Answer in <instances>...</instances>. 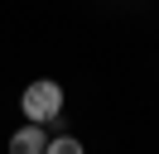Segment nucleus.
Masks as SVG:
<instances>
[{
	"label": "nucleus",
	"instance_id": "nucleus-1",
	"mask_svg": "<svg viewBox=\"0 0 159 154\" xmlns=\"http://www.w3.org/2000/svg\"><path fill=\"white\" fill-rule=\"evenodd\" d=\"M20 111L29 116V125H43V120H53V116H63V87L53 82V77L29 82L24 96H20Z\"/></svg>",
	"mask_w": 159,
	"mask_h": 154
},
{
	"label": "nucleus",
	"instance_id": "nucleus-2",
	"mask_svg": "<svg viewBox=\"0 0 159 154\" xmlns=\"http://www.w3.org/2000/svg\"><path fill=\"white\" fill-rule=\"evenodd\" d=\"M43 149H48V135L39 125H20L10 135V154H43Z\"/></svg>",
	"mask_w": 159,
	"mask_h": 154
},
{
	"label": "nucleus",
	"instance_id": "nucleus-3",
	"mask_svg": "<svg viewBox=\"0 0 159 154\" xmlns=\"http://www.w3.org/2000/svg\"><path fill=\"white\" fill-rule=\"evenodd\" d=\"M43 154H87V149H82V140H72V135H58V140H48Z\"/></svg>",
	"mask_w": 159,
	"mask_h": 154
}]
</instances>
